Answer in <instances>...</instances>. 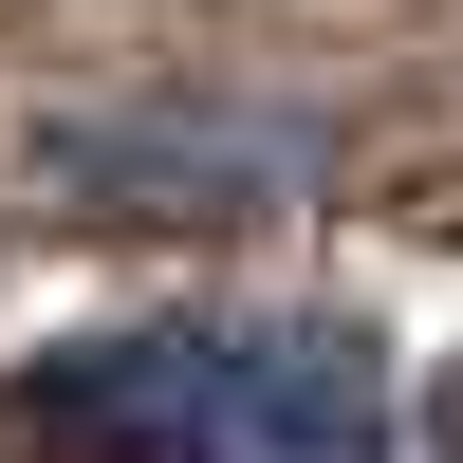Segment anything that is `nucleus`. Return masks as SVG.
Segmentation results:
<instances>
[{"mask_svg": "<svg viewBox=\"0 0 463 463\" xmlns=\"http://www.w3.org/2000/svg\"><path fill=\"white\" fill-rule=\"evenodd\" d=\"M19 427L74 463H390L408 371L353 316H130L37 353Z\"/></svg>", "mask_w": 463, "mask_h": 463, "instance_id": "1", "label": "nucleus"}]
</instances>
